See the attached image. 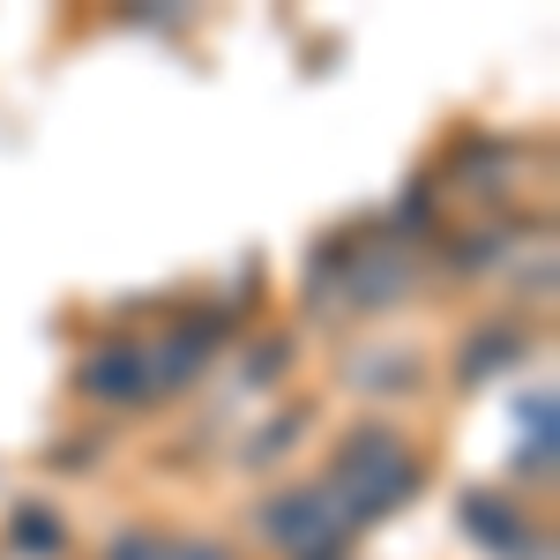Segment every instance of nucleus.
Listing matches in <instances>:
<instances>
[{
	"instance_id": "obj_1",
	"label": "nucleus",
	"mask_w": 560,
	"mask_h": 560,
	"mask_svg": "<svg viewBox=\"0 0 560 560\" xmlns=\"http://www.w3.org/2000/svg\"><path fill=\"white\" fill-rule=\"evenodd\" d=\"M322 493L337 501L345 530H359V523L388 516V509H404V501L419 493V456L404 448V433H396V427H359L345 448H337V464H329V478H322Z\"/></svg>"
},
{
	"instance_id": "obj_2",
	"label": "nucleus",
	"mask_w": 560,
	"mask_h": 560,
	"mask_svg": "<svg viewBox=\"0 0 560 560\" xmlns=\"http://www.w3.org/2000/svg\"><path fill=\"white\" fill-rule=\"evenodd\" d=\"M261 530H269V546L284 560H337L345 553V516H337V501L322 493V486H292V493H277V501H261Z\"/></svg>"
},
{
	"instance_id": "obj_3",
	"label": "nucleus",
	"mask_w": 560,
	"mask_h": 560,
	"mask_svg": "<svg viewBox=\"0 0 560 560\" xmlns=\"http://www.w3.org/2000/svg\"><path fill=\"white\" fill-rule=\"evenodd\" d=\"M411 292V255L404 247H359L345 261V306L351 314H388Z\"/></svg>"
},
{
	"instance_id": "obj_4",
	"label": "nucleus",
	"mask_w": 560,
	"mask_h": 560,
	"mask_svg": "<svg viewBox=\"0 0 560 560\" xmlns=\"http://www.w3.org/2000/svg\"><path fill=\"white\" fill-rule=\"evenodd\" d=\"M217 351V322H187L179 337H165L158 351H142V366H150V396L158 388H187L202 374V359Z\"/></svg>"
},
{
	"instance_id": "obj_5",
	"label": "nucleus",
	"mask_w": 560,
	"mask_h": 560,
	"mask_svg": "<svg viewBox=\"0 0 560 560\" xmlns=\"http://www.w3.org/2000/svg\"><path fill=\"white\" fill-rule=\"evenodd\" d=\"M83 388H90V396H105V404H142V396H150V366H142V351H135V345L90 351Z\"/></svg>"
},
{
	"instance_id": "obj_6",
	"label": "nucleus",
	"mask_w": 560,
	"mask_h": 560,
	"mask_svg": "<svg viewBox=\"0 0 560 560\" xmlns=\"http://www.w3.org/2000/svg\"><path fill=\"white\" fill-rule=\"evenodd\" d=\"M464 523H471L493 553H530V546H538V538L516 523V509H509V501H464Z\"/></svg>"
},
{
	"instance_id": "obj_7",
	"label": "nucleus",
	"mask_w": 560,
	"mask_h": 560,
	"mask_svg": "<svg viewBox=\"0 0 560 560\" xmlns=\"http://www.w3.org/2000/svg\"><path fill=\"white\" fill-rule=\"evenodd\" d=\"M411 351H366V359H351L345 366V382L351 388H411Z\"/></svg>"
},
{
	"instance_id": "obj_8",
	"label": "nucleus",
	"mask_w": 560,
	"mask_h": 560,
	"mask_svg": "<svg viewBox=\"0 0 560 560\" xmlns=\"http://www.w3.org/2000/svg\"><path fill=\"white\" fill-rule=\"evenodd\" d=\"M516 351H523L516 329H478V345H464V382H486L493 359H516Z\"/></svg>"
},
{
	"instance_id": "obj_9",
	"label": "nucleus",
	"mask_w": 560,
	"mask_h": 560,
	"mask_svg": "<svg viewBox=\"0 0 560 560\" xmlns=\"http://www.w3.org/2000/svg\"><path fill=\"white\" fill-rule=\"evenodd\" d=\"M15 546H23V553H60V523L45 516V509H23V516H15Z\"/></svg>"
},
{
	"instance_id": "obj_10",
	"label": "nucleus",
	"mask_w": 560,
	"mask_h": 560,
	"mask_svg": "<svg viewBox=\"0 0 560 560\" xmlns=\"http://www.w3.org/2000/svg\"><path fill=\"white\" fill-rule=\"evenodd\" d=\"M173 546H179V538H158V530H128V538H120V546H113L105 560H173Z\"/></svg>"
},
{
	"instance_id": "obj_11",
	"label": "nucleus",
	"mask_w": 560,
	"mask_h": 560,
	"mask_svg": "<svg viewBox=\"0 0 560 560\" xmlns=\"http://www.w3.org/2000/svg\"><path fill=\"white\" fill-rule=\"evenodd\" d=\"M173 560H232V553H224V546H210V538H179Z\"/></svg>"
}]
</instances>
